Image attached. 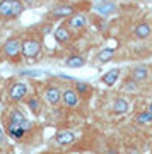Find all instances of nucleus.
<instances>
[{"label":"nucleus","mask_w":152,"mask_h":154,"mask_svg":"<svg viewBox=\"0 0 152 154\" xmlns=\"http://www.w3.org/2000/svg\"><path fill=\"white\" fill-rule=\"evenodd\" d=\"M21 46L24 60H38L43 53V36L39 33H27L24 38H21Z\"/></svg>","instance_id":"1"},{"label":"nucleus","mask_w":152,"mask_h":154,"mask_svg":"<svg viewBox=\"0 0 152 154\" xmlns=\"http://www.w3.org/2000/svg\"><path fill=\"white\" fill-rule=\"evenodd\" d=\"M29 94H31V88L26 81L12 79L5 88V98L9 105H19L22 101H26Z\"/></svg>","instance_id":"2"},{"label":"nucleus","mask_w":152,"mask_h":154,"mask_svg":"<svg viewBox=\"0 0 152 154\" xmlns=\"http://www.w3.org/2000/svg\"><path fill=\"white\" fill-rule=\"evenodd\" d=\"M2 57L7 58L9 62H14V63H19L22 60V46H21V38L19 36H11L7 38L2 45Z\"/></svg>","instance_id":"3"},{"label":"nucleus","mask_w":152,"mask_h":154,"mask_svg":"<svg viewBox=\"0 0 152 154\" xmlns=\"http://www.w3.org/2000/svg\"><path fill=\"white\" fill-rule=\"evenodd\" d=\"M24 4L21 0H0V17L16 19L24 12Z\"/></svg>","instance_id":"4"},{"label":"nucleus","mask_w":152,"mask_h":154,"mask_svg":"<svg viewBox=\"0 0 152 154\" xmlns=\"http://www.w3.org/2000/svg\"><path fill=\"white\" fill-rule=\"evenodd\" d=\"M41 96H43V99L50 106H58L62 103V89L53 82H48L44 86Z\"/></svg>","instance_id":"5"},{"label":"nucleus","mask_w":152,"mask_h":154,"mask_svg":"<svg viewBox=\"0 0 152 154\" xmlns=\"http://www.w3.org/2000/svg\"><path fill=\"white\" fill-rule=\"evenodd\" d=\"M81 101H82L81 96L77 94V91L74 88L67 86L65 89H62V103H63V106L70 108V110H75V108H79Z\"/></svg>","instance_id":"6"},{"label":"nucleus","mask_w":152,"mask_h":154,"mask_svg":"<svg viewBox=\"0 0 152 154\" xmlns=\"http://www.w3.org/2000/svg\"><path fill=\"white\" fill-rule=\"evenodd\" d=\"M53 38L58 45H68V43H72V39H74V33H72V29L67 26V22H62L60 26L55 28Z\"/></svg>","instance_id":"7"},{"label":"nucleus","mask_w":152,"mask_h":154,"mask_svg":"<svg viewBox=\"0 0 152 154\" xmlns=\"http://www.w3.org/2000/svg\"><path fill=\"white\" fill-rule=\"evenodd\" d=\"M65 22L72 31H77V33H81V31H84V29L87 28V17H86V14H82V12L72 14Z\"/></svg>","instance_id":"8"},{"label":"nucleus","mask_w":152,"mask_h":154,"mask_svg":"<svg viewBox=\"0 0 152 154\" xmlns=\"http://www.w3.org/2000/svg\"><path fill=\"white\" fill-rule=\"evenodd\" d=\"M24 103H26V106L29 108V111H31L34 116H39L41 113H43V98H41L39 94L31 93Z\"/></svg>","instance_id":"9"},{"label":"nucleus","mask_w":152,"mask_h":154,"mask_svg":"<svg viewBox=\"0 0 152 154\" xmlns=\"http://www.w3.org/2000/svg\"><path fill=\"white\" fill-rule=\"evenodd\" d=\"M74 140H75V134L72 130L62 128V130H56V134H55V142L62 146V147H67V146L74 144Z\"/></svg>","instance_id":"10"},{"label":"nucleus","mask_w":152,"mask_h":154,"mask_svg":"<svg viewBox=\"0 0 152 154\" xmlns=\"http://www.w3.org/2000/svg\"><path fill=\"white\" fill-rule=\"evenodd\" d=\"M74 89L77 91V94L81 96V99H89L91 96H93V86L89 82H86V81H79V79H75L74 81Z\"/></svg>","instance_id":"11"},{"label":"nucleus","mask_w":152,"mask_h":154,"mask_svg":"<svg viewBox=\"0 0 152 154\" xmlns=\"http://www.w3.org/2000/svg\"><path fill=\"white\" fill-rule=\"evenodd\" d=\"M149 74H150V70H149V67L147 65H137V67H133V69L130 70V77L138 84L145 82L147 79H149Z\"/></svg>","instance_id":"12"},{"label":"nucleus","mask_w":152,"mask_h":154,"mask_svg":"<svg viewBox=\"0 0 152 154\" xmlns=\"http://www.w3.org/2000/svg\"><path fill=\"white\" fill-rule=\"evenodd\" d=\"M87 58L84 55H79V53H72L63 60V65L68 67V69H81V67H86Z\"/></svg>","instance_id":"13"},{"label":"nucleus","mask_w":152,"mask_h":154,"mask_svg":"<svg viewBox=\"0 0 152 154\" xmlns=\"http://www.w3.org/2000/svg\"><path fill=\"white\" fill-rule=\"evenodd\" d=\"M94 11L99 12L101 16H111V14L116 12V4L113 0H101L94 5Z\"/></svg>","instance_id":"14"},{"label":"nucleus","mask_w":152,"mask_h":154,"mask_svg":"<svg viewBox=\"0 0 152 154\" xmlns=\"http://www.w3.org/2000/svg\"><path fill=\"white\" fill-rule=\"evenodd\" d=\"M130 111V101L125 96H118L113 101V113L116 115H126Z\"/></svg>","instance_id":"15"},{"label":"nucleus","mask_w":152,"mask_h":154,"mask_svg":"<svg viewBox=\"0 0 152 154\" xmlns=\"http://www.w3.org/2000/svg\"><path fill=\"white\" fill-rule=\"evenodd\" d=\"M120 75H121V69H111V70H108L106 74L101 75V82L104 86L111 88V86H114L120 81Z\"/></svg>","instance_id":"16"},{"label":"nucleus","mask_w":152,"mask_h":154,"mask_svg":"<svg viewBox=\"0 0 152 154\" xmlns=\"http://www.w3.org/2000/svg\"><path fill=\"white\" fill-rule=\"evenodd\" d=\"M150 34H152V26L149 22H140V24H137L135 29H133V36H135L137 39H147Z\"/></svg>","instance_id":"17"},{"label":"nucleus","mask_w":152,"mask_h":154,"mask_svg":"<svg viewBox=\"0 0 152 154\" xmlns=\"http://www.w3.org/2000/svg\"><path fill=\"white\" fill-rule=\"evenodd\" d=\"M75 9L74 7H70V5H60V7H56V9H51L50 11V17H53V19H58V17H68L72 16V14H75Z\"/></svg>","instance_id":"18"},{"label":"nucleus","mask_w":152,"mask_h":154,"mask_svg":"<svg viewBox=\"0 0 152 154\" xmlns=\"http://www.w3.org/2000/svg\"><path fill=\"white\" fill-rule=\"evenodd\" d=\"M133 122H137L138 125H152V115L147 110L137 111L135 116H133Z\"/></svg>","instance_id":"19"},{"label":"nucleus","mask_w":152,"mask_h":154,"mask_svg":"<svg viewBox=\"0 0 152 154\" xmlns=\"http://www.w3.org/2000/svg\"><path fill=\"white\" fill-rule=\"evenodd\" d=\"M113 57H114V48H104L98 53V60L101 63H106V62L113 60Z\"/></svg>","instance_id":"20"},{"label":"nucleus","mask_w":152,"mask_h":154,"mask_svg":"<svg viewBox=\"0 0 152 154\" xmlns=\"http://www.w3.org/2000/svg\"><path fill=\"white\" fill-rule=\"evenodd\" d=\"M138 88V82H135L132 77H126L123 81V91H135Z\"/></svg>","instance_id":"21"},{"label":"nucleus","mask_w":152,"mask_h":154,"mask_svg":"<svg viewBox=\"0 0 152 154\" xmlns=\"http://www.w3.org/2000/svg\"><path fill=\"white\" fill-rule=\"evenodd\" d=\"M7 132H5V127H4V123H0V147H4L7 144Z\"/></svg>","instance_id":"22"},{"label":"nucleus","mask_w":152,"mask_h":154,"mask_svg":"<svg viewBox=\"0 0 152 154\" xmlns=\"http://www.w3.org/2000/svg\"><path fill=\"white\" fill-rule=\"evenodd\" d=\"M21 74H22V75H31V77H38V75H41V72H36V70H22Z\"/></svg>","instance_id":"23"},{"label":"nucleus","mask_w":152,"mask_h":154,"mask_svg":"<svg viewBox=\"0 0 152 154\" xmlns=\"http://www.w3.org/2000/svg\"><path fill=\"white\" fill-rule=\"evenodd\" d=\"M21 2L24 4V7H33L36 4V0H21Z\"/></svg>","instance_id":"24"},{"label":"nucleus","mask_w":152,"mask_h":154,"mask_svg":"<svg viewBox=\"0 0 152 154\" xmlns=\"http://www.w3.org/2000/svg\"><path fill=\"white\" fill-rule=\"evenodd\" d=\"M147 111H149V113H150V115H152V101H150V103H149V105H147Z\"/></svg>","instance_id":"25"},{"label":"nucleus","mask_w":152,"mask_h":154,"mask_svg":"<svg viewBox=\"0 0 152 154\" xmlns=\"http://www.w3.org/2000/svg\"><path fill=\"white\" fill-rule=\"evenodd\" d=\"M150 74H152V67H150Z\"/></svg>","instance_id":"26"},{"label":"nucleus","mask_w":152,"mask_h":154,"mask_svg":"<svg viewBox=\"0 0 152 154\" xmlns=\"http://www.w3.org/2000/svg\"><path fill=\"white\" fill-rule=\"evenodd\" d=\"M43 154H48V152H43Z\"/></svg>","instance_id":"27"},{"label":"nucleus","mask_w":152,"mask_h":154,"mask_svg":"<svg viewBox=\"0 0 152 154\" xmlns=\"http://www.w3.org/2000/svg\"><path fill=\"white\" fill-rule=\"evenodd\" d=\"M0 152H2V149H0Z\"/></svg>","instance_id":"28"}]
</instances>
